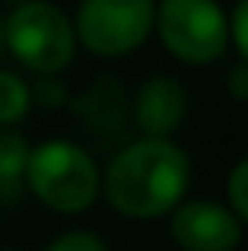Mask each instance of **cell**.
<instances>
[{"label":"cell","mask_w":248,"mask_h":251,"mask_svg":"<svg viewBox=\"0 0 248 251\" xmlns=\"http://www.w3.org/2000/svg\"><path fill=\"white\" fill-rule=\"evenodd\" d=\"M229 45H236L242 61H248V0H239L229 16Z\"/></svg>","instance_id":"12"},{"label":"cell","mask_w":248,"mask_h":251,"mask_svg":"<svg viewBox=\"0 0 248 251\" xmlns=\"http://www.w3.org/2000/svg\"><path fill=\"white\" fill-rule=\"evenodd\" d=\"M6 3H13V6H19V3H29V0H6Z\"/></svg>","instance_id":"15"},{"label":"cell","mask_w":248,"mask_h":251,"mask_svg":"<svg viewBox=\"0 0 248 251\" xmlns=\"http://www.w3.org/2000/svg\"><path fill=\"white\" fill-rule=\"evenodd\" d=\"M45 251H108V245L89 229H70V232L57 235Z\"/></svg>","instance_id":"11"},{"label":"cell","mask_w":248,"mask_h":251,"mask_svg":"<svg viewBox=\"0 0 248 251\" xmlns=\"http://www.w3.org/2000/svg\"><path fill=\"white\" fill-rule=\"evenodd\" d=\"M29 140L10 127H0V188L19 184L25 178V166H29Z\"/></svg>","instance_id":"9"},{"label":"cell","mask_w":248,"mask_h":251,"mask_svg":"<svg viewBox=\"0 0 248 251\" xmlns=\"http://www.w3.org/2000/svg\"><path fill=\"white\" fill-rule=\"evenodd\" d=\"M153 32L181 64L207 67L229 48V16L217 0H156Z\"/></svg>","instance_id":"4"},{"label":"cell","mask_w":248,"mask_h":251,"mask_svg":"<svg viewBox=\"0 0 248 251\" xmlns=\"http://www.w3.org/2000/svg\"><path fill=\"white\" fill-rule=\"evenodd\" d=\"M169 229L185 251H236L242 242V220L220 201H181L169 213Z\"/></svg>","instance_id":"6"},{"label":"cell","mask_w":248,"mask_h":251,"mask_svg":"<svg viewBox=\"0 0 248 251\" xmlns=\"http://www.w3.org/2000/svg\"><path fill=\"white\" fill-rule=\"evenodd\" d=\"M23 181L38 203L64 216L86 213L102 194L99 166L74 140H45L32 147Z\"/></svg>","instance_id":"2"},{"label":"cell","mask_w":248,"mask_h":251,"mask_svg":"<svg viewBox=\"0 0 248 251\" xmlns=\"http://www.w3.org/2000/svg\"><path fill=\"white\" fill-rule=\"evenodd\" d=\"M188 105H191V96L178 76L153 74L137 89L134 118L140 124L143 137H172L185 124Z\"/></svg>","instance_id":"7"},{"label":"cell","mask_w":248,"mask_h":251,"mask_svg":"<svg viewBox=\"0 0 248 251\" xmlns=\"http://www.w3.org/2000/svg\"><path fill=\"white\" fill-rule=\"evenodd\" d=\"M0 51H3V19H0Z\"/></svg>","instance_id":"14"},{"label":"cell","mask_w":248,"mask_h":251,"mask_svg":"<svg viewBox=\"0 0 248 251\" xmlns=\"http://www.w3.org/2000/svg\"><path fill=\"white\" fill-rule=\"evenodd\" d=\"M32 108V86L13 70H0V127L19 124Z\"/></svg>","instance_id":"8"},{"label":"cell","mask_w":248,"mask_h":251,"mask_svg":"<svg viewBox=\"0 0 248 251\" xmlns=\"http://www.w3.org/2000/svg\"><path fill=\"white\" fill-rule=\"evenodd\" d=\"M191 156L172 137H140L112 156L102 172V197L127 220L169 216L188 197Z\"/></svg>","instance_id":"1"},{"label":"cell","mask_w":248,"mask_h":251,"mask_svg":"<svg viewBox=\"0 0 248 251\" xmlns=\"http://www.w3.org/2000/svg\"><path fill=\"white\" fill-rule=\"evenodd\" d=\"M226 89H229L232 99L248 102V61H239L236 67L229 70V76H226Z\"/></svg>","instance_id":"13"},{"label":"cell","mask_w":248,"mask_h":251,"mask_svg":"<svg viewBox=\"0 0 248 251\" xmlns=\"http://www.w3.org/2000/svg\"><path fill=\"white\" fill-rule=\"evenodd\" d=\"M3 48L38 76H54L76 54V32L70 16L48 0H29L3 19Z\"/></svg>","instance_id":"3"},{"label":"cell","mask_w":248,"mask_h":251,"mask_svg":"<svg viewBox=\"0 0 248 251\" xmlns=\"http://www.w3.org/2000/svg\"><path fill=\"white\" fill-rule=\"evenodd\" d=\"M156 0H83L76 10V45L96 57H124L153 32Z\"/></svg>","instance_id":"5"},{"label":"cell","mask_w":248,"mask_h":251,"mask_svg":"<svg viewBox=\"0 0 248 251\" xmlns=\"http://www.w3.org/2000/svg\"><path fill=\"white\" fill-rule=\"evenodd\" d=\"M226 207L242 223H248V156L239 159L226 178Z\"/></svg>","instance_id":"10"}]
</instances>
